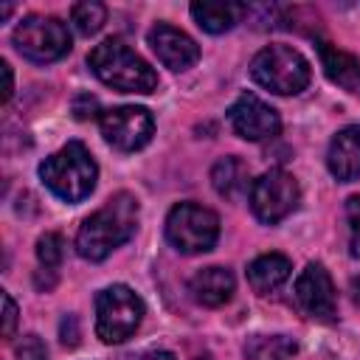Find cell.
<instances>
[{"label":"cell","instance_id":"1","mask_svg":"<svg viewBox=\"0 0 360 360\" xmlns=\"http://www.w3.org/2000/svg\"><path fill=\"white\" fill-rule=\"evenodd\" d=\"M138 200L129 191L112 194L98 211H93L76 233V250L82 259L101 262L115 248H121L138 228Z\"/></svg>","mask_w":360,"mask_h":360},{"label":"cell","instance_id":"2","mask_svg":"<svg viewBox=\"0 0 360 360\" xmlns=\"http://www.w3.org/2000/svg\"><path fill=\"white\" fill-rule=\"evenodd\" d=\"M87 65L104 84H110L112 90H121V93H152L158 87V73L149 68V62H143L121 39L98 42L90 51Z\"/></svg>","mask_w":360,"mask_h":360},{"label":"cell","instance_id":"3","mask_svg":"<svg viewBox=\"0 0 360 360\" xmlns=\"http://www.w3.org/2000/svg\"><path fill=\"white\" fill-rule=\"evenodd\" d=\"M39 177L59 200L82 202L96 188L98 169H96L93 155L87 152V146L79 141H70L59 152H53L51 158H45L39 163Z\"/></svg>","mask_w":360,"mask_h":360},{"label":"cell","instance_id":"4","mask_svg":"<svg viewBox=\"0 0 360 360\" xmlns=\"http://www.w3.org/2000/svg\"><path fill=\"white\" fill-rule=\"evenodd\" d=\"M250 76L256 84H262L270 93L278 96H295L309 84L312 68L295 48L287 45H267L262 48L250 62Z\"/></svg>","mask_w":360,"mask_h":360},{"label":"cell","instance_id":"5","mask_svg":"<svg viewBox=\"0 0 360 360\" xmlns=\"http://www.w3.org/2000/svg\"><path fill=\"white\" fill-rule=\"evenodd\" d=\"M143 318V301L124 284H112L96 295V335L104 343H124Z\"/></svg>","mask_w":360,"mask_h":360},{"label":"cell","instance_id":"6","mask_svg":"<svg viewBox=\"0 0 360 360\" xmlns=\"http://www.w3.org/2000/svg\"><path fill=\"white\" fill-rule=\"evenodd\" d=\"M217 236H219V217L197 202H180L166 217V239L174 245V250L186 256L211 250L217 245Z\"/></svg>","mask_w":360,"mask_h":360},{"label":"cell","instance_id":"7","mask_svg":"<svg viewBox=\"0 0 360 360\" xmlns=\"http://www.w3.org/2000/svg\"><path fill=\"white\" fill-rule=\"evenodd\" d=\"M14 48L31 59V62H56L70 51V34L68 25L56 17L45 14H31L14 28Z\"/></svg>","mask_w":360,"mask_h":360},{"label":"cell","instance_id":"8","mask_svg":"<svg viewBox=\"0 0 360 360\" xmlns=\"http://www.w3.org/2000/svg\"><path fill=\"white\" fill-rule=\"evenodd\" d=\"M298 197H301V188L295 177L284 169H270L262 177H256L250 186V208L256 219L267 225H276L284 217H290L298 208Z\"/></svg>","mask_w":360,"mask_h":360},{"label":"cell","instance_id":"9","mask_svg":"<svg viewBox=\"0 0 360 360\" xmlns=\"http://www.w3.org/2000/svg\"><path fill=\"white\" fill-rule=\"evenodd\" d=\"M152 115L143 107H115L101 112V135L121 152H135L152 138Z\"/></svg>","mask_w":360,"mask_h":360},{"label":"cell","instance_id":"10","mask_svg":"<svg viewBox=\"0 0 360 360\" xmlns=\"http://www.w3.org/2000/svg\"><path fill=\"white\" fill-rule=\"evenodd\" d=\"M228 118H231L233 132L245 141H267V138L278 135V129H281L278 112L253 93H242L231 104Z\"/></svg>","mask_w":360,"mask_h":360},{"label":"cell","instance_id":"11","mask_svg":"<svg viewBox=\"0 0 360 360\" xmlns=\"http://www.w3.org/2000/svg\"><path fill=\"white\" fill-rule=\"evenodd\" d=\"M295 298L301 304V309L315 318V321H335V312H338V298H335V284L326 273L323 264L318 262H309L304 267V273L298 276L295 281Z\"/></svg>","mask_w":360,"mask_h":360},{"label":"cell","instance_id":"12","mask_svg":"<svg viewBox=\"0 0 360 360\" xmlns=\"http://www.w3.org/2000/svg\"><path fill=\"white\" fill-rule=\"evenodd\" d=\"M149 45H152L155 56H158L169 70H186V68H191V65L200 59L197 42H194L186 31H180V28H174V25H169V22H158V25L149 31Z\"/></svg>","mask_w":360,"mask_h":360},{"label":"cell","instance_id":"13","mask_svg":"<svg viewBox=\"0 0 360 360\" xmlns=\"http://www.w3.org/2000/svg\"><path fill=\"white\" fill-rule=\"evenodd\" d=\"M326 166L340 183L360 180V127H346L332 138Z\"/></svg>","mask_w":360,"mask_h":360},{"label":"cell","instance_id":"14","mask_svg":"<svg viewBox=\"0 0 360 360\" xmlns=\"http://www.w3.org/2000/svg\"><path fill=\"white\" fill-rule=\"evenodd\" d=\"M233 287H236L233 273L225 270V267H205L188 284L194 301L202 304V307H222V304H228L231 295H233Z\"/></svg>","mask_w":360,"mask_h":360},{"label":"cell","instance_id":"15","mask_svg":"<svg viewBox=\"0 0 360 360\" xmlns=\"http://www.w3.org/2000/svg\"><path fill=\"white\" fill-rule=\"evenodd\" d=\"M318 53H321V65H323V73L343 90L360 96V62L346 53V51H338L332 48L329 42H318Z\"/></svg>","mask_w":360,"mask_h":360},{"label":"cell","instance_id":"16","mask_svg":"<svg viewBox=\"0 0 360 360\" xmlns=\"http://www.w3.org/2000/svg\"><path fill=\"white\" fill-rule=\"evenodd\" d=\"M245 11H248V6H242V3H217V0L191 3V17L208 34H225V31H231L242 20Z\"/></svg>","mask_w":360,"mask_h":360},{"label":"cell","instance_id":"17","mask_svg":"<svg viewBox=\"0 0 360 360\" xmlns=\"http://www.w3.org/2000/svg\"><path fill=\"white\" fill-rule=\"evenodd\" d=\"M211 186L219 197L225 200H236L242 197L253 183H250V172H248V163L239 160V158H222L214 163L211 169Z\"/></svg>","mask_w":360,"mask_h":360},{"label":"cell","instance_id":"18","mask_svg":"<svg viewBox=\"0 0 360 360\" xmlns=\"http://www.w3.org/2000/svg\"><path fill=\"white\" fill-rule=\"evenodd\" d=\"M290 259L284 253H264L248 264V281L256 292H273L290 278Z\"/></svg>","mask_w":360,"mask_h":360},{"label":"cell","instance_id":"19","mask_svg":"<svg viewBox=\"0 0 360 360\" xmlns=\"http://www.w3.org/2000/svg\"><path fill=\"white\" fill-rule=\"evenodd\" d=\"M295 343L284 335H256L245 343V360H292Z\"/></svg>","mask_w":360,"mask_h":360},{"label":"cell","instance_id":"20","mask_svg":"<svg viewBox=\"0 0 360 360\" xmlns=\"http://www.w3.org/2000/svg\"><path fill=\"white\" fill-rule=\"evenodd\" d=\"M104 20H107V8H104L101 3H96V0H84V3H76V6L70 8V22H73L76 31L84 34V37L96 34V31L104 25Z\"/></svg>","mask_w":360,"mask_h":360},{"label":"cell","instance_id":"21","mask_svg":"<svg viewBox=\"0 0 360 360\" xmlns=\"http://www.w3.org/2000/svg\"><path fill=\"white\" fill-rule=\"evenodd\" d=\"M65 256V242L59 233H45L37 239V259L45 270H56Z\"/></svg>","mask_w":360,"mask_h":360},{"label":"cell","instance_id":"22","mask_svg":"<svg viewBox=\"0 0 360 360\" xmlns=\"http://www.w3.org/2000/svg\"><path fill=\"white\" fill-rule=\"evenodd\" d=\"M346 219H349V253L354 259H360V194L349 197Z\"/></svg>","mask_w":360,"mask_h":360},{"label":"cell","instance_id":"23","mask_svg":"<svg viewBox=\"0 0 360 360\" xmlns=\"http://www.w3.org/2000/svg\"><path fill=\"white\" fill-rule=\"evenodd\" d=\"M17 357L20 360H45L48 357V349H45V343L37 338V335H25L20 343H17Z\"/></svg>","mask_w":360,"mask_h":360},{"label":"cell","instance_id":"24","mask_svg":"<svg viewBox=\"0 0 360 360\" xmlns=\"http://www.w3.org/2000/svg\"><path fill=\"white\" fill-rule=\"evenodd\" d=\"M17 326V304L8 292H3V338H11Z\"/></svg>","mask_w":360,"mask_h":360},{"label":"cell","instance_id":"25","mask_svg":"<svg viewBox=\"0 0 360 360\" xmlns=\"http://www.w3.org/2000/svg\"><path fill=\"white\" fill-rule=\"evenodd\" d=\"M96 98L93 96H87V93H82V96H76V101H73V112H76V118L79 121H84V118H90V115H96Z\"/></svg>","mask_w":360,"mask_h":360},{"label":"cell","instance_id":"26","mask_svg":"<svg viewBox=\"0 0 360 360\" xmlns=\"http://www.w3.org/2000/svg\"><path fill=\"white\" fill-rule=\"evenodd\" d=\"M0 73H3V101H8V98H11V93H14V76H11V65H8V62H3V65H0Z\"/></svg>","mask_w":360,"mask_h":360},{"label":"cell","instance_id":"27","mask_svg":"<svg viewBox=\"0 0 360 360\" xmlns=\"http://www.w3.org/2000/svg\"><path fill=\"white\" fill-rule=\"evenodd\" d=\"M141 360H177L172 352H163V349H158V352H149V354H143Z\"/></svg>","mask_w":360,"mask_h":360},{"label":"cell","instance_id":"28","mask_svg":"<svg viewBox=\"0 0 360 360\" xmlns=\"http://www.w3.org/2000/svg\"><path fill=\"white\" fill-rule=\"evenodd\" d=\"M349 292H352V301L360 307V276H357V278H352V284H349Z\"/></svg>","mask_w":360,"mask_h":360},{"label":"cell","instance_id":"29","mask_svg":"<svg viewBox=\"0 0 360 360\" xmlns=\"http://www.w3.org/2000/svg\"><path fill=\"white\" fill-rule=\"evenodd\" d=\"M197 360H214V357H211V354H202V357H197Z\"/></svg>","mask_w":360,"mask_h":360}]
</instances>
